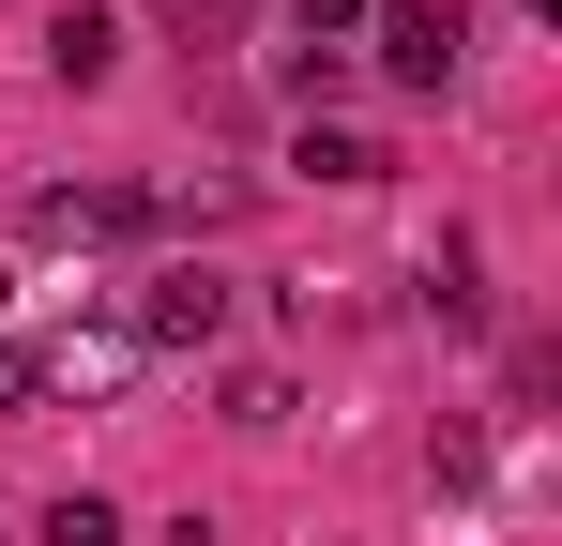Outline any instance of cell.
<instances>
[{
  "instance_id": "obj_1",
  "label": "cell",
  "mask_w": 562,
  "mask_h": 546,
  "mask_svg": "<svg viewBox=\"0 0 562 546\" xmlns=\"http://www.w3.org/2000/svg\"><path fill=\"white\" fill-rule=\"evenodd\" d=\"M457 46H471L457 0H380V77L395 91H457Z\"/></svg>"
},
{
  "instance_id": "obj_2",
  "label": "cell",
  "mask_w": 562,
  "mask_h": 546,
  "mask_svg": "<svg viewBox=\"0 0 562 546\" xmlns=\"http://www.w3.org/2000/svg\"><path fill=\"white\" fill-rule=\"evenodd\" d=\"M137 334H153V350H213V334H228V288H213V273H153V288H137Z\"/></svg>"
},
{
  "instance_id": "obj_3",
  "label": "cell",
  "mask_w": 562,
  "mask_h": 546,
  "mask_svg": "<svg viewBox=\"0 0 562 546\" xmlns=\"http://www.w3.org/2000/svg\"><path fill=\"white\" fill-rule=\"evenodd\" d=\"M106 61H122V15H92V0L46 15V77H61V91H106Z\"/></svg>"
},
{
  "instance_id": "obj_4",
  "label": "cell",
  "mask_w": 562,
  "mask_h": 546,
  "mask_svg": "<svg viewBox=\"0 0 562 546\" xmlns=\"http://www.w3.org/2000/svg\"><path fill=\"white\" fill-rule=\"evenodd\" d=\"M289 168H304V182H380L395 152H380V137H335V122H304V152H289Z\"/></svg>"
},
{
  "instance_id": "obj_5",
  "label": "cell",
  "mask_w": 562,
  "mask_h": 546,
  "mask_svg": "<svg viewBox=\"0 0 562 546\" xmlns=\"http://www.w3.org/2000/svg\"><path fill=\"white\" fill-rule=\"evenodd\" d=\"M46 546H122V516H106L92 486H77V501H61V516H46Z\"/></svg>"
},
{
  "instance_id": "obj_6",
  "label": "cell",
  "mask_w": 562,
  "mask_h": 546,
  "mask_svg": "<svg viewBox=\"0 0 562 546\" xmlns=\"http://www.w3.org/2000/svg\"><path fill=\"white\" fill-rule=\"evenodd\" d=\"M304 15V46H335V31H366V0H289Z\"/></svg>"
},
{
  "instance_id": "obj_7",
  "label": "cell",
  "mask_w": 562,
  "mask_h": 546,
  "mask_svg": "<svg viewBox=\"0 0 562 546\" xmlns=\"http://www.w3.org/2000/svg\"><path fill=\"white\" fill-rule=\"evenodd\" d=\"M0 395H31V350H0Z\"/></svg>"
},
{
  "instance_id": "obj_8",
  "label": "cell",
  "mask_w": 562,
  "mask_h": 546,
  "mask_svg": "<svg viewBox=\"0 0 562 546\" xmlns=\"http://www.w3.org/2000/svg\"><path fill=\"white\" fill-rule=\"evenodd\" d=\"M183 15H228V0H183Z\"/></svg>"
}]
</instances>
